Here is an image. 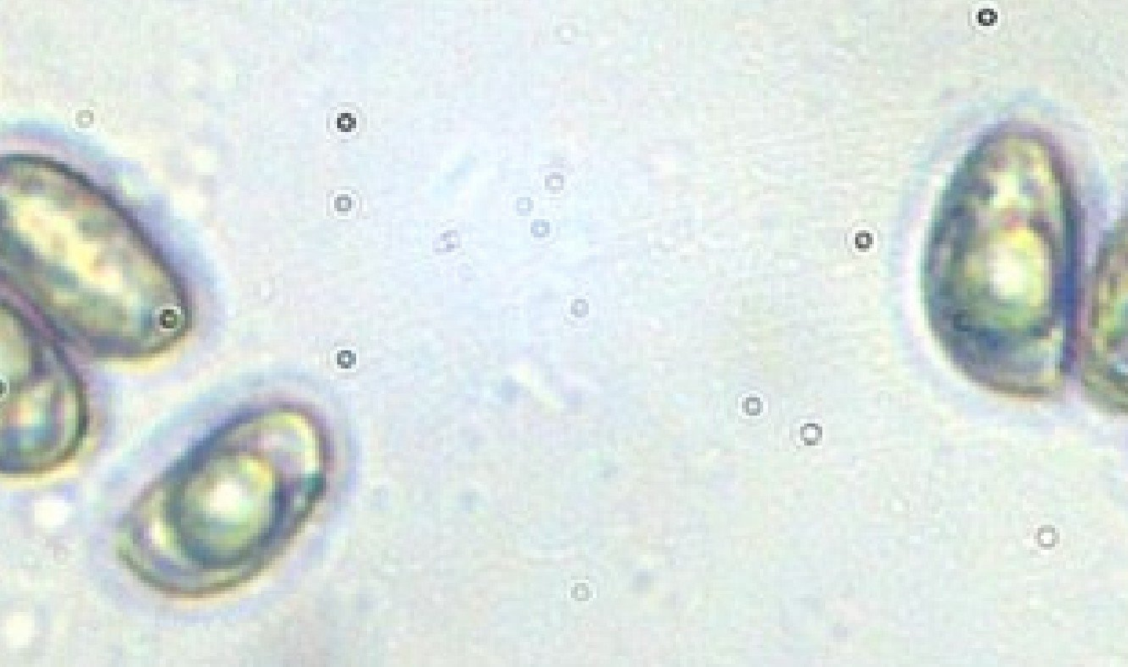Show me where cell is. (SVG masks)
Listing matches in <instances>:
<instances>
[{"label": "cell", "mask_w": 1128, "mask_h": 667, "mask_svg": "<svg viewBox=\"0 0 1128 667\" xmlns=\"http://www.w3.org/2000/svg\"><path fill=\"white\" fill-rule=\"evenodd\" d=\"M7 343L2 345L1 473L37 477L76 455L88 428L87 406L68 364L12 309Z\"/></svg>", "instance_id": "obj_2"}, {"label": "cell", "mask_w": 1128, "mask_h": 667, "mask_svg": "<svg viewBox=\"0 0 1128 667\" xmlns=\"http://www.w3.org/2000/svg\"><path fill=\"white\" fill-rule=\"evenodd\" d=\"M256 419L215 430L158 475L118 524L120 560L143 584L197 599L251 580L322 500L328 462L314 435L279 438Z\"/></svg>", "instance_id": "obj_1"}]
</instances>
